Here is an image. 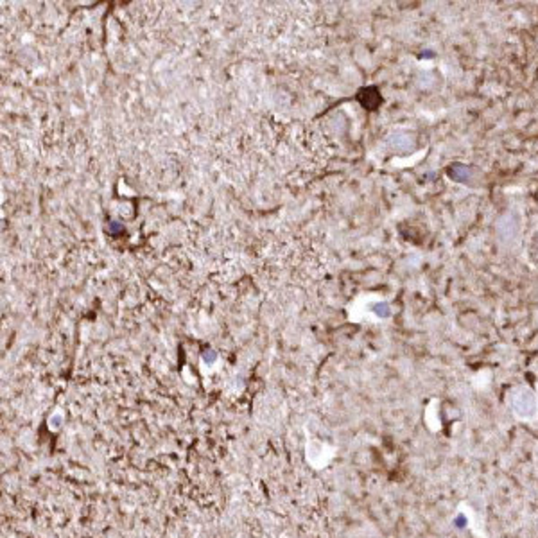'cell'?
Here are the masks:
<instances>
[{
	"instance_id": "1",
	"label": "cell",
	"mask_w": 538,
	"mask_h": 538,
	"mask_svg": "<svg viewBox=\"0 0 538 538\" xmlns=\"http://www.w3.org/2000/svg\"><path fill=\"white\" fill-rule=\"evenodd\" d=\"M513 412L522 420H529L536 412V398L529 389H520L519 393H515L513 402H511Z\"/></svg>"
}]
</instances>
